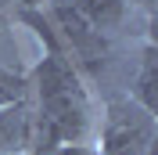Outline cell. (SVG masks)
<instances>
[{
	"mask_svg": "<svg viewBox=\"0 0 158 155\" xmlns=\"http://www.w3.org/2000/svg\"><path fill=\"white\" fill-rule=\"evenodd\" d=\"M32 97L36 112H43L61 144H90L97 137V112L90 101V90L65 54H47L32 76Z\"/></svg>",
	"mask_w": 158,
	"mask_h": 155,
	"instance_id": "obj_1",
	"label": "cell"
},
{
	"mask_svg": "<svg viewBox=\"0 0 158 155\" xmlns=\"http://www.w3.org/2000/svg\"><path fill=\"white\" fill-rule=\"evenodd\" d=\"M94 144L101 155H155V112H144L137 101L111 105L97 123Z\"/></svg>",
	"mask_w": 158,
	"mask_h": 155,
	"instance_id": "obj_2",
	"label": "cell"
},
{
	"mask_svg": "<svg viewBox=\"0 0 158 155\" xmlns=\"http://www.w3.org/2000/svg\"><path fill=\"white\" fill-rule=\"evenodd\" d=\"M54 155H101V152H97V144L90 141V144H58Z\"/></svg>",
	"mask_w": 158,
	"mask_h": 155,
	"instance_id": "obj_3",
	"label": "cell"
}]
</instances>
